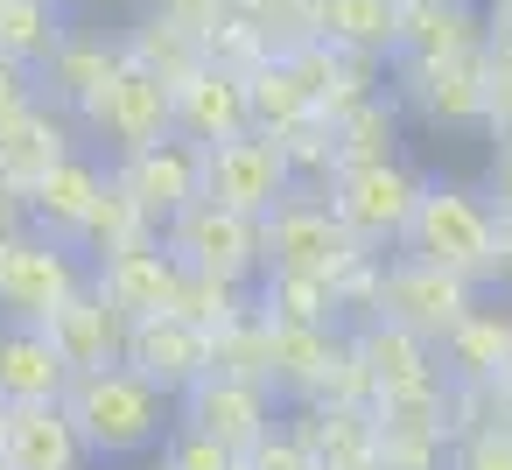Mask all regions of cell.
Returning <instances> with one entry per match:
<instances>
[{
    "label": "cell",
    "instance_id": "6da1fadb",
    "mask_svg": "<svg viewBox=\"0 0 512 470\" xmlns=\"http://www.w3.org/2000/svg\"><path fill=\"white\" fill-rule=\"evenodd\" d=\"M64 414H71L85 456H134V449H155L169 435V393L134 365L78 372L64 386Z\"/></svg>",
    "mask_w": 512,
    "mask_h": 470
},
{
    "label": "cell",
    "instance_id": "7a4b0ae2",
    "mask_svg": "<svg viewBox=\"0 0 512 470\" xmlns=\"http://www.w3.org/2000/svg\"><path fill=\"white\" fill-rule=\"evenodd\" d=\"M400 239H407V260H428L449 274H491L498 260V218L463 183H428Z\"/></svg>",
    "mask_w": 512,
    "mask_h": 470
},
{
    "label": "cell",
    "instance_id": "3957f363",
    "mask_svg": "<svg viewBox=\"0 0 512 470\" xmlns=\"http://www.w3.org/2000/svg\"><path fill=\"white\" fill-rule=\"evenodd\" d=\"M288 190H295V176H288L281 134L246 127V134L204 148V197H218V204H232L246 218H274L288 204Z\"/></svg>",
    "mask_w": 512,
    "mask_h": 470
},
{
    "label": "cell",
    "instance_id": "277c9868",
    "mask_svg": "<svg viewBox=\"0 0 512 470\" xmlns=\"http://www.w3.org/2000/svg\"><path fill=\"white\" fill-rule=\"evenodd\" d=\"M169 253L183 260V274H211V281H246L267 253H260V218L218 204V197H197L169 218Z\"/></svg>",
    "mask_w": 512,
    "mask_h": 470
},
{
    "label": "cell",
    "instance_id": "5b68a950",
    "mask_svg": "<svg viewBox=\"0 0 512 470\" xmlns=\"http://www.w3.org/2000/svg\"><path fill=\"white\" fill-rule=\"evenodd\" d=\"M85 120H92V134H106L120 155H141V148H155V141L176 134V85L155 78V71H141V64L127 57L120 78L85 99Z\"/></svg>",
    "mask_w": 512,
    "mask_h": 470
},
{
    "label": "cell",
    "instance_id": "8992f818",
    "mask_svg": "<svg viewBox=\"0 0 512 470\" xmlns=\"http://www.w3.org/2000/svg\"><path fill=\"white\" fill-rule=\"evenodd\" d=\"M351 225L330 204H281L274 218H260V253L274 274H309V281H337L351 267Z\"/></svg>",
    "mask_w": 512,
    "mask_h": 470
},
{
    "label": "cell",
    "instance_id": "52a82bcc",
    "mask_svg": "<svg viewBox=\"0 0 512 470\" xmlns=\"http://www.w3.org/2000/svg\"><path fill=\"white\" fill-rule=\"evenodd\" d=\"M421 176L414 169H400L393 155L386 162H344L337 169V183H330V211L358 232V239H400L407 232V218H414V204H421Z\"/></svg>",
    "mask_w": 512,
    "mask_h": 470
},
{
    "label": "cell",
    "instance_id": "ba28073f",
    "mask_svg": "<svg viewBox=\"0 0 512 470\" xmlns=\"http://www.w3.org/2000/svg\"><path fill=\"white\" fill-rule=\"evenodd\" d=\"M211 351H218V337L183 309H155V316L127 323V365L148 372L162 393H190L211 372Z\"/></svg>",
    "mask_w": 512,
    "mask_h": 470
},
{
    "label": "cell",
    "instance_id": "9c48e42d",
    "mask_svg": "<svg viewBox=\"0 0 512 470\" xmlns=\"http://www.w3.org/2000/svg\"><path fill=\"white\" fill-rule=\"evenodd\" d=\"M253 127V99H246V71L239 64H218L204 57L197 71L176 78V134L211 148V141H232Z\"/></svg>",
    "mask_w": 512,
    "mask_h": 470
},
{
    "label": "cell",
    "instance_id": "30bf717a",
    "mask_svg": "<svg viewBox=\"0 0 512 470\" xmlns=\"http://www.w3.org/2000/svg\"><path fill=\"white\" fill-rule=\"evenodd\" d=\"M78 260L64 253V239H22L0 246V309H15L22 323H50V309H64L78 295Z\"/></svg>",
    "mask_w": 512,
    "mask_h": 470
},
{
    "label": "cell",
    "instance_id": "8fae6325",
    "mask_svg": "<svg viewBox=\"0 0 512 470\" xmlns=\"http://www.w3.org/2000/svg\"><path fill=\"white\" fill-rule=\"evenodd\" d=\"M386 316L421 330V337H449L463 316H470V274H449V267H428V260H400L379 288Z\"/></svg>",
    "mask_w": 512,
    "mask_h": 470
},
{
    "label": "cell",
    "instance_id": "7c38bea8",
    "mask_svg": "<svg viewBox=\"0 0 512 470\" xmlns=\"http://www.w3.org/2000/svg\"><path fill=\"white\" fill-rule=\"evenodd\" d=\"M120 190L148 218H176L183 204L204 197V148L183 141V134H169V141H155V148H141V155L120 162Z\"/></svg>",
    "mask_w": 512,
    "mask_h": 470
},
{
    "label": "cell",
    "instance_id": "4fadbf2b",
    "mask_svg": "<svg viewBox=\"0 0 512 470\" xmlns=\"http://www.w3.org/2000/svg\"><path fill=\"white\" fill-rule=\"evenodd\" d=\"M99 295L134 323V316H155V309H176L183 302V260L169 253V246H141V239H127V246H113L106 253V267H99Z\"/></svg>",
    "mask_w": 512,
    "mask_h": 470
},
{
    "label": "cell",
    "instance_id": "5bb4252c",
    "mask_svg": "<svg viewBox=\"0 0 512 470\" xmlns=\"http://www.w3.org/2000/svg\"><path fill=\"white\" fill-rule=\"evenodd\" d=\"M183 414L190 428L218 435L232 456H253L267 442V393L253 379H232V372H204L190 393H183Z\"/></svg>",
    "mask_w": 512,
    "mask_h": 470
},
{
    "label": "cell",
    "instance_id": "9a60e30c",
    "mask_svg": "<svg viewBox=\"0 0 512 470\" xmlns=\"http://www.w3.org/2000/svg\"><path fill=\"white\" fill-rule=\"evenodd\" d=\"M0 456L15 470H78L85 442H78L64 400H8V414H0Z\"/></svg>",
    "mask_w": 512,
    "mask_h": 470
},
{
    "label": "cell",
    "instance_id": "2e32d148",
    "mask_svg": "<svg viewBox=\"0 0 512 470\" xmlns=\"http://www.w3.org/2000/svg\"><path fill=\"white\" fill-rule=\"evenodd\" d=\"M50 344L64 351V365H71V379L78 372H99V365H113L120 351H127V330H120V309L99 295V288H78L64 309H50Z\"/></svg>",
    "mask_w": 512,
    "mask_h": 470
},
{
    "label": "cell",
    "instance_id": "e0dca14e",
    "mask_svg": "<svg viewBox=\"0 0 512 470\" xmlns=\"http://www.w3.org/2000/svg\"><path fill=\"white\" fill-rule=\"evenodd\" d=\"M358 372H365V386H372L379 400H421V393H435L428 337L407 330V323H393V316L365 330V344H358Z\"/></svg>",
    "mask_w": 512,
    "mask_h": 470
},
{
    "label": "cell",
    "instance_id": "ac0fdd59",
    "mask_svg": "<svg viewBox=\"0 0 512 470\" xmlns=\"http://www.w3.org/2000/svg\"><path fill=\"white\" fill-rule=\"evenodd\" d=\"M106 176L85 162V155H64L50 176H36L29 183V218L50 232V239H85V225H92V211L106 204Z\"/></svg>",
    "mask_w": 512,
    "mask_h": 470
},
{
    "label": "cell",
    "instance_id": "d6986e66",
    "mask_svg": "<svg viewBox=\"0 0 512 470\" xmlns=\"http://www.w3.org/2000/svg\"><path fill=\"white\" fill-rule=\"evenodd\" d=\"M407 92L435 120H477V113H491V71L477 57H407Z\"/></svg>",
    "mask_w": 512,
    "mask_h": 470
},
{
    "label": "cell",
    "instance_id": "ffe728a7",
    "mask_svg": "<svg viewBox=\"0 0 512 470\" xmlns=\"http://www.w3.org/2000/svg\"><path fill=\"white\" fill-rule=\"evenodd\" d=\"M64 386H71V365L43 323L0 330V407L8 400H64Z\"/></svg>",
    "mask_w": 512,
    "mask_h": 470
},
{
    "label": "cell",
    "instance_id": "44dd1931",
    "mask_svg": "<svg viewBox=\"0 0 512 470\" xmlns=\"http://www.w3.org/2000/svg\"><path fill=\"white\" fill-rule=\"evenodd\" d=\"M309 36L365 57L400 50V0H309Z\"/></svg>",
    "mask_w": 512,
    "mask_h": 470
},
{
    "label": "cell",
    "instance_id": "7402d4cb",
    "mask_svg": "<svg viewBox=\"0 0 512 470\" xmlns=\"http://www.w3.org/2000/svg\"><path fill=\"white\" fill-rule=\"evenodd\" d=\"M246 99H253V127H260V134H295L302 120H323V113H316V92L302 85V71H295L288 50H267V57L246 71Z\"/></svg>",
    "mask_w": 512,
    "mask_h": 470
},
{
    "label": "cell",
    "instance_id": "603a6c76",
    "mask_svg": "<svg viewBox=\"0 0 512 470\" xmlns=\"http://www.w3.org/2000/svg\"><path fill=\"white\" fill-rule=\"evenodd\" d=\"M71 155V141H64V120L57 113H43V106H22V113H8L0 120V176L8 183H36V176H50L57 162Z\"/></svg>",
    "mask_w": 512,
    "mask_h": 470
},
{
    "label": "cell",
    "instance_id": "cb8c5ba5",
    "mask_svg": "<svg viewBox=\"0 0 512 470\" xmlns=\"http://www.w3.org/2000/svg\"><path fill=\"white\" fill-rule=\"evenodd\" d=\"M477 15L463 0H400V50L393 57H470Z\"/></svg>",
    "mask_w": 512,
    "mask_h": 470
},
{
    "label": "cell",
    "instance_id": "d4e9b609",
    "mask_svg": "<svg viewBox=\"0 0 512 470\" xmlns=\"http://www.w3.org/2000/svg\"><path fill=\"white\" fill-rule=\"evenodd\" d=\"M120 64H127V43H106V36H92V29H71V36H64V50L43 64V85L85 113V99H92L99 85H113V78H120Z\"/></svg>",
    "mask_w": 512,
    "mask_h": 470
},
{
    "label": "cell",
    "instance_id": "484cf974",
    "mask_svg": "<svg viewBox=\"0 0 512 470\" xmlns=\"http://www.w3.org/2000/svg\"><path fill=\"white\" fill-rule=\"evenodd\" d=\"M71 36V8L64 0H0V57H15L29 71H43Z\"/></svg>",
    "mask_w": 512,
    "mask_h": 470
},
{
    "label": "cell",
    "instance_id": "4316f807",
    "mask_svg": "<svg viewBox=\"0 0 512 470\" xmlns=\"http://www.w3.org/2000/svg\"><path fill=\"white\" fill-rule=\"evenodd\" d=\"M127 57L141 64V71H155V78H183V71H197L204 64V36L190 29V22H176V15H148L141 29H134V43H127Z\"/></svg>",
    "mask_w": 512,
    "mask_h": 470
},
{
    "label": "cell",
    "instance_id": "83f0119b",
    "mask_svg": "<svg viewBox=\"0 0 512 470\" xmlns=\"http://www.w3.org/2000/svg\"><path fill=\"white\" fill-rule=\"evenodd\" d=\"M267 365H274L288 386H330L337 351H330L323 330H309V323H274V330H267Z\"/></svg>",
    "mask_w": 512,
    "mask_h": 470
},
{
    "label": "cell",
    "instance_id": "f1b7e54d",
    "mask_svg": "<svg viewBox=\"0 0 512 470\" xmlns=\"http://www.w3.org/2000/svg\"><path fill=\"white\" fill-rule=\"evenodd\" d=\"M449 365H456L463 379H498V372L512 365V323L470 309V316L449 330Z\"/></svg>",
    "mask_w": 512,
    "mask_h": 470
},
{
    "label": "cell",
    "instance_id": "f546056e",
    "mask_svg": "<svg viewBox=\"0 0 512 470\" xmlns=\"http://www.w3.org/2000/svg\"><path fill=\"white\" fill-rule=\"evenodd\" d=\"M337 302V281H309V274H274L267 281V316L274 323H309L323 330V309Z\"/></svg>",
    "mask_w": 512,
    "mask_h": 470
},
{
    "label": "cell",
    "instance_id": "4dcf8cb0",
    "mask_svg": "<svg viewBox=\"0 0 512 470\" xmlns=\"http://www.w3.org/2000/svg\"><path fill=\"white\" fill-rule=\"evenodd\" d=\"M337 155H344V162H386V155H393V113H386L379 99L351 106V113L337 120Z\"/></svg>",
    "mask_w": 512,
    "mask_h": 470
},
{
    "label": "cell",
    "instance_id": "1f68e13d",
    "mask_svg": "<svg viewBox=\"0 0 512 470\" xmlns=\"http://www.w3.org/2000/svg\"><path fill=\"white\" fill-rule=\"evenodd\" d=\"M169 470H246V456H232L218 435H204V428L183 421V435L169 442Z\"/></svg>",
    "mask_w": 512,
    "mask_h": 470
},
{
    "label": "cell",
    "instance_id": "d6a6232c",
    "mask_svg": "<svg viewBox=\"0 0 512 470\" xmlns=\"http://www.w3.org/2000/svg\"><path fill=\"white\" fill-rule=\"evenodd\" d=\"M246 470H323V463H316V449H302V442H288V435H267V442L246 456Z\"/></svg>",
    "mask_w": 512,
    "mask_h": 470
},
{
    "label": "cell",
    "instance_id": "836d02e7",
    "mask_svg": "<svg viewBox=\"0 0 512 470\" xmlns=\"http://www.w3.org/2000/svg\"><path fill=\"white\" fill-rule=\"evenodd\" d=\"M22 106H36V71L15 64V57H0V120L22 113Z\"/></svg>",
    "mask_w": 512,
    "mask_h": 470
},
{
    "label": "cell",
    "instance_id": "e575fe53",
    "mask_svg": "<svg viewBox=\"0 0 512 470\" xmlns=\"http://www.w3.org/2000/svg\"><path fill=\"white\" fill-rule=\"evenodd\" d=\"M456 470H512V435H470Z\"/></svg>",
    "mask_w": 512,
    "mask_h": 470
},
{
    "label": "cell",
    "instance_id": "d590c367",
    "mask_svg": "<svg viewBox=\"0 0 512 470\" xmlns=\"http://www.w3.org/2000/svg\"><path fill=\"white\" fill-rule=\"evenodd\" d=\"M155 15H176V22H190V29L204 36V29L225 15V0H155Z\"/></svg>",
    "mask_w": 512,
    "mask_h": 470
},
{
    "label": "cell",
    "instance_id": "8d00e7d4",
    "mask_svg": "<svg viewBox=\"0 0 512 470\" xmlns=\"http://www.w3.org/2000/svg\"><path fill=\"white\" fill-rule=\"evenodd\" d=\"M491 197H498V218H512V148L491 155Z\"/></svg>",
    "mask_w": 512,
    "mask_h": 470
},
{
    "label": "cell",
    "instance_id": "74e56055",
    "mask_svg": "<svg viewBox=\"0 0 512 470\" xmlns=\"http://www.w3.org/2000/svg\"><path fill=\"white\" fill-rule=\"evenodd\" d=\"M71 15H99V8H120V0H64Z\"/></svg>",
    "mask_w": 512,
    "mask_h": 470
},
{
    "label": "cell",
    "instance_id": "f35d334b",
    "mask_svg": "<svg viewBox=\"0 0 512 470\" xmlns=\"http://www.w3.org/2000/svg\"><path fill=\"white\" fill-rule=\"evenodd\" d=\"M0 470H15V463H8V456H0Z\"/></svg>",
    "mask_w": 512,
    "mask_h": 470
},
{
    "label": "cell",
    "instance_id": "ab89813d",
    "mask_svg": "<svg viewBox=\"0 0 512 470\" xmlns=\"http://www.w3.org/2000/svg\"><path fill=\"white\" fill-rule=\"evenodd\" d=\"M0 414H8V407H0Z\"/></svg>",
    "mask_w": 512,
    "mask_h": 470
}]
</instances>
